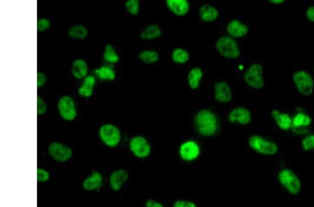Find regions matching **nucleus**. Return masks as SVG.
Segmentation results:
<instances>
[{"mask_svg": "<svg viewBox=\"0 0 314 207\" xmlns=\"http://www.w3.org/2000/svg\"><path fill=\"white\" fill-rule=\"evenodd\" d=\"M195 124L198 133L204 136H213L218 131L216 116L207 110L198 112L195 116Z\"/></svg>", "mask_w": 314, "mask_h": 207, "instance_id": "nucleus-1", "label": "nucleus"}, {"mask_svg": "<svg viewBox=\"0 0 314 207\" xmlns=\"http://www.w3.org/2000/svg\"><path fill=\"white\" fill-rule=\"evenodd\" d=\"M278 179L287 191L292 194H297L300 192L301 184L297 174L291 169H281L278 174Z\"/></svg>", "mask_w": 314, "mask_h": 207, "instance_id": "nucleus-2", "label": "nucleus"}, {"mask_svg": "<svg viewBox=\"0 0 314 207\" xmlns=\"http://www.w3.org/2000/svg\"><path fill=\"white\" fill-rule=\"evenodd\" d=\"M251 149L261 154L272 156L278 152L277 145L274 142L267 140L259 135H252L249 140Z\"/></svg>", "mask_w": 314, "mask_h": 207, "instance_id": "nucleus-3", "label": "nucleus"}, {"mask_svg": "<svg viewBox=\"0 0 314 207\" xmlns=\"http://www.w3.org/2000/svg\"><path fill=\"white\" fill-rule=\"evenodd\" d=\"M100 140L109 147H116L121 140L119 128L111 124H104L99 129Z\"/></svg>", "mask_w": 314, "mask_h": 207, "instance_id": "nucleus-4", "label": "nucleus"}, {"mask_svg": "<svg viewBox=\"0 0 314 207\" xmlns=\"http://www.w3.org/2000/svg\"><path fill=\"white\" fill-rule=\"evenodd\" d=\"M217 51L226 58L236 59L240 56V50L236 41L228 37L219 39L216 44Z\"/></svg>", "mask_w": 314, "mask_h": 207, "instance_id": "nucleus-5", "label": "nucleus"}, {"mask_svg": "<svg viewBox=\"0 0 314 207\" xmlns=\"http://www.w3.org/2000/svg\"><path fill=\"white\" fill-rule=\"evenodd\" d=\"M293 81L297 90L303 96H309L313 93V80L306 71H299L295 72L293 75Z\"/></svg>", "mask_w": 314, "mask_h": 207, "instance_id": "nucleus-6", "label": "nucleus"}, {"mask_svg": "<svg viewBox=\"0 0 314 207\" xmlns=\"http://www.w3.org/2000/svg\"><path fill=\"white\" fill-rule=\"evenodd\" d=\"M263 74V67L261 64H253L245 73V80L246 83L252 88H263L264 85H265Z\"/></svg>", "mask_w": 314, "mask_h": 207, "instance_id": "nucleus-7", "label": "nucleus"}, {"mask_svg": "<svg viewBox=\"0 0 314 207\" xmlns=\"http://www.w3.org/2000/svg\"><path fill=\"white\" fill-rule=\"evenodd\" d=\"M59 113L64 120H74L77 116V110L75 108L74 101L72 98L69 96H64L59 100L57 105Z\"/></svg>", "mask_w": 314, "mask_h": 207, "instance_id": "nucleus-8", "label": "nucleus"}, {"mask_svg": "<svg viewBox=\"0 0 314 207\" xmlns=\"http://www.w3.org/2000/svg\"><path fill=\"white\" fill-rule=\"evenodd\" d=\"M131 151L134 156L139 158H145L151 153V146L144 137L136 136L133 137L129 143Z\"/></svg>", "mask_w": 314, "mask_h": 207, "instance_id": "nucleus-9", "label": "nucleus"}, {"mask_svg": "<svg viewBox=\"0 0 314 207\" xmlns=\"http://www.w3.org/2000/svg\"><path fill=\"white\" fill-rule=\"evenodd\" d=\"M48 152L54 160L60 163L67 161L73 155L72 149L71 148L59 142H53L50 144L48 147Z\"/></svg>", "mask_w": 314, "mask_h": 207, "instance_id": "nucleus-10", "label": "nucleus"}, {"mask_svg": "<svg viewBox=\"0 0 314 207\" xmlns=\"http://www.w3.org/2000/svg\"><path fill=\"white\" fill-rule=\"evenodd\" d=\"M200 150L198 144L194 141H187L179 148V155L185 161H193L200 155Z\"/></svg>", "mask_w": 314, "mask_h": 207, "instance_id": "nucleus-11", "label": "nucleus"}, {"mask_svg": "<svg viewBox=\"0 0 314 207\" xmlns=\"http://www.w3.org/2000/svg\"><path fill=\"white\" fill-rule=\"evenodd\" d=\"M229 120L232 123L238 122L242 125L248 124L251 121V112L243 107L235 108L229 115Z\"/></svg>", "mask_w": 314, "mask_h": 207, "instance_id": "nucleus-12", "label": "nucleus"}, {"mask_svg": "<svg viewBox=\"0 0 314 207\" xmlns=\"http://www.w3.org/2000/svg\"><path fill=\"white\" fill-rule=\"evenodd\" d=\"M215 97L217 101L228 103L232 99V92L226 82H220L215 85Z\"/></svg>", "mask_w": 314, "mask_h": 207, "instance_id": "nucleus-13", "label": "nucleus"}, {"mask_svg": "<svg viewBox=\"0 0 314 207\" xmlns=\"http://www.w3.org/2000/svg\"><path fill=\"white\" fill-rule=\"evenodd\" d=\"M129 178V174L125 169H117L111 174L110 185L115 191H119Z\"/></svg>", "mask_w": 314, "mask_h": 207, "instance_id": "nucleus-14", "label": "nucleus"}, {"mask_svg": "<svg viewBox=\"0 0 314 207\" xmlns=\"http://www.w3.org/2000/svg\"><path fill=\"white\" fill-rule=\"evenodd\" d=\"M166 5L173 14L179 16L186 15L189 10V5L186 0H167Z\"/></svg>", "mask_w": 314, "mask_h": 207, "instance_id": "nucleus-15", "label": "nucleus"}, {"mask_svg": "<svg viewBox=\"0 0 314 207\" xmlns=\"http://www.w3.org/2000/svg\"><path fill=\"white\" fill-rule=\"evenodd\" d=\"M248 27L238 20H233L227 26V31L229 35L236 38L245 37L248 33Z\"/></svg>", "mask_w": 314, "mask_h": 207, "instance_id": "nucleus-16", "label": "nucleus"}, {"mask_svg": "<svg viewBox=\"0 0 314 207\" xmlns=\"http://www.w3.org/2000/svg\"><path fill=\"white\" fill-rule=\"evenodd\" d=\"M103 182V176L99 172H94L91 176L85 178L82 183V187L87 191L96 190L99 188Z\"/></svg>", "mask_w": 314, "mask_h": 207, "instance_id": "nucleus-17", "label": "nucleus"}, {"mask_svg": "<svg viewBox=\"0 0 314 207\" xmlns=\"http://www.w3.org/2000/svg\"><path fill=\"white\" fill-rule=\"evenodd\" d=\"M272 116L276 121L279 127L283 131L290 129L292 127V119L288 114L281 113L278 110H273Z\"/></svg>", "mask_w": 314, "mask_h": 207, "instance_id": "nucleus-18", "label": "nucleus"}, {"mask_svg": "<svg viewBox=\"0 0 314 207\" xmlns=\"http://www.w3.org/2000/svg\"><path fill=\"white\" fill-rule=\"evenodd\" d=\"M88 67L87 62L85 60L78 59L73 61L71 74L76 79L85 78L87 74Z\"/></svg>", "mask_w": 314, "mask_h": 207, "instance_id": "nucleus-19", "label": "nucleus"}, {"mask_svg": "<svg viewBox=\"0 0 314 207\" xmlns=\"http://www.w3.org/2000/svg\"><path fill=\"white\" fill-rule=\"evenodd\" d=\"M96 83V79L94 76H89L86 77L82 86L78 89V93L82 97H90L93 94L94 87Z\"/></svg>", "mask_w": 314, "mask_h": 207, "instance_id": "nucleus-20", "label": "nucleus"}, {"mask_svg": "<svg viewBox=\"0 0 314 207\" xmlns=\"http://www.w3.org/2000/svg\"><path fill=\"white\" fill-rule=\"evenodd\" d=\"M200 16L202 21L212 22L218 18L219 12L216 8L209 5H204L200 7Z\"/></svg>", "mask_w": 314, "mask_h": 207, "instance_id": "nucleus-21", "label": "nucleus"}, {"mask_svg": "<svg viewBox=\"0 0 314 207\" xmlns=\"http://www.w3.org/2000/svg\"><path fill=\"white\" fill-rule=\"evenodd\" d=\"M161 35L160 28L157 25H150L141 32V37L144 40H153Z\"/></svg>", "mask_w": 314, "mask_h": 207, "instance_id": "nucleus-22", "label": "nucleus"}, {"mask_svg": "<svg viewBox=\"0 0 314 207\" xmlns=\"http://www.w3.org/2000/svg\"><path fill=\"white\" fill-rule=\"evenodd\" d=\"M202 76L203 74L200 68H193L191 69L188 75V83L189 87L193 89L198 88Z\"/></svg>", "mask_w": 314, "mask_h": 207, "instance_id": "nucleus-23", "label": "nucleus"}, {"mask_svg": "<svg viewBox=\"0 0 314 207\" xmlns=\"http://www.w3.org/2000/svg\"><path fill=\"white\" fill-rule=\"evenodd\" d=\"M68 35L71 38L82 40L87 37L88 30L85 26L82 25H77L70 28Z\"/></svg>", "mask_w": 314, "mask_h": 207, "instance_id": "nucleus-24", "label": "nucleus"}, {"mask_svg": "<svg viewBox=\"0 0 314 207\" xmlns=\"http://www.w3.org/2000/svg\"><path fill=\"white\" fill-rule=\"evenodd\" d=\"M311 123V119L308 115L299 112L292 119V127L296 128L305 127V126H309Z\"/></svg>", "mask_w": 314, "mask_h": 207, "instance_id": "nucleus-25", "label": "nucleus"}, {"mask_svg": "<svg viewBox=\"0 0 314 207\" xmlns=\"http://www.w3.org/2000/svg\"><path fill=\"white\" fill-rule=\"evenodd\" d=\"M95 74L98 78L104 80H114L116 78V73L112 68L102 67L95 70Z\"/></svg>", "mask_w": 314, "mask_h": 207, "instance_id": "nucleus-26", "label": "nucleus"}, {"mask_svg": "<svg viewBox=\"0 0 314 207\" xmlns=\"http://www.w3.org/2000/svg\"><path fill=\"white\" fill-rule=\"evenodd\" d=\"M172 59L175 63L184 64L189 60V55L185 50L182 49V48H177V49L174 50L173 52Z\"/></svg>", "mask_w": 314, "mask_h": 207, "instance_id": "nucleus-27", "label": "nucleus"}, {"mask_svg": "<svg viewBox=\"0 0 314 207\" xmlns=\"http://www.w3.org/2000/svg\"><path fill=\"white\" fill-rule=\"evenodd\" d=\"M139 58L145 64H154L159 60V55L155 51H144L140 53Z\"/></svg>", "mask_w": 314, "mask_h": 207, "instance_id": "nucleus-28", "label": "nucleus"}, {"mask_svg": "<svg viewBox=\"0 0 314 207\" xmlns=\"http://www.w3.org/2000/svg\"><path fill=\"white\" fill-rule=\"evenodd\" d=\"M103 58L107 62L113 64L117 63L120 60L119 55L117 54L114 48L111 44H108L106 46L105 51H104L103 53Z\"/></svg>", "mask_w": 314, "mask_h": 207, "instance_id": "nucleus-29", "label": "nucleus"}, {"mask_svg": "<svg viewBox=\"0 0 314 207\" xmlns=\"http://www.w3.org/2000/svg\"><path fill=\"white\" fill-rule=\"evenodd\" d=\"M125 7L129 13L133 16L138 15L139 13L140 3L138 0H129L126 3Z\"/></svg>", "mask_w": 314, "mask_h": 207, "instance_id": "nucleus-30", "label": "nucleus"}, {"mask_svg": "<svg viewBox=\"0 0 314 207\" xmlns=\"http://www.w3.org/2000/svg\"><path fill=\"white\" fill-rule=\"evenodd\" d=\"M301 146L305 151L314 149V135H308L303 139Z\"/></svg>", "mask_w": 314, "mask_h": 207, "instance_id": "nucleus-31", "label": "nucleus"}, {"mask_svg": "<svg viewBox=\"0 0 314 207\" xmlns=\"http://www.w3.org/2000/svg\"><path fill=\"white\" fill-rule=\"evenodd\" d=\"M47 111V104L40 96H37V115H42Z\"/></svg>", "mask_w": 314, "mask_h": 207, "instance_id": "nucleus-32", "label": "nucleus"}, {"mask_svg": "<svg viewBox=\"0 0 314 207\" xmlns=\"http://www.w3.org/2000/svg\"><path fill=\"white\" fill-rule=\"evenodd\" d=\"M50 178V174L46 169L38 167L37 168V181L46 182Z\"/></svg>", "mask_w": 314, "mask_h": 207, "instance_id": "nucleus-33", "label": "nucleus"}, {"mask_svg": "<svg viewBox=\"0 0 314 207\" xmlns=\"http://www.w3.org/2000/svg\"><path fill=\"white\" fill-rule=\"evenodd\" d=\"M50 27V21L46 19H41L37 21V31L44 32Z\"/></svg>", "mask_w": 314, "mask_h": 207, "instance_id": "nucleus-34", "label": "nucleus"}, {"mask_svg": "<svg viewBox=\"0 0 314 207\" xmlns=\"http://www.w3.org/2000/svg\"><path fill=\"white\" fill-rule=\"evenodd\" d=\"M173 207H197L193 201L186 199H179L174 203Z\"/></svg>", "mask_w": 314, "mask_h": 207, "instance_id": "nucleus-35", "label": "nucleus"}, {"mask_svg": "<svg viewBox=\"0 0 314 207\" xmlns=\"http://www.w3.org/2000/svg\"><path fill=\"white\" fill-rule=\"evenodd\" d=\"M47 81V76L41 72L37 73V87L40 88V87L44 86Z\"/></svg>", "mask_w": 314, "mask_h": 207, "instance_id": "nucleus-36", "label": "nucleus"}, {"mask_svg": "<svg viewBox=\"0 0 314 207\" xmlns=\"http://www.w3.org/2000/svg\"><path fill=\"white\" fill-rule=\"evenodd\" d=\"M145 207H164L159 201L154 200V199H148L145 203Z\"/></svg>", "mask_w": 314, "mask_h": 207, "instance_id": "nucleus-37", "label": "nucleus"}, {"mask_svg": "<svg viewBox=\"0 0 314 207\" xmlns=\"http://www.w3.org/2000/svg\"><path fill=\"white\" fill-rule=\"evenodd\" d=\"M308 19L314 23V7H309L306 11Z\"/></svg>", "mask_w": 314, "mask_h": 207, "instance_id": "nucleus-38", "label": "nucleus"}, {"mask_svg": "<svg viewBox=\"0 0 314 207\" xmlns=\"http://www.w3.org/2000/svg\"><path fill=\"white\" fill-rule=\"evenodd\" d=\"M270 3L274 4V5H279L284 3V0H270Z\"/></svg>", "mask_w": 314, "mask_h": 207, "instance_id": "nucleus-39", "label": "nucleus"}]
</instances>
